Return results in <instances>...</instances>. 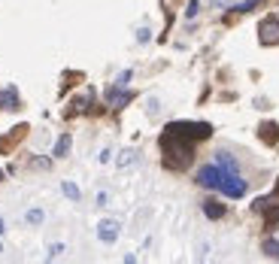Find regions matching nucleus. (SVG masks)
I'll return each instance as SVG.
<instances>
[{
	"label": "nucleus",
	"instance_id": "1",
	"mask_svg": "<svg viewBox=\"0 0 279 264\" xmlns=\"http://www.w3.org/2000/svg\"><path fill=\"white\" fill-rule=\"evenodd\" d=\"M161 149H164V155H167V158H164V161H167V167L182 170V167H188V164H191L194 146H191V140H188V137L167 131V134L161 137Z\"/></svg>",
	"mask_w": 279,
	"mask_h": 264
},
{
	"label": "nucleus",
	"instance_id": "2",
	"mask_svg": "<svg viewBox=\"0 0 279 264\" xmlns=\"http://www.w3.org/2000/svg\"><path fill=\"white\" fill-rule=\"evenodd\" d=\"M167 131L182 134V137H188V140H207V137L213 134V128H210L207 122H173V125H167Z\"/></svg>",
	"mask_w": 279,
	"mask_h": 264
},
{
	"label": "nucleus",
	"instance_id": "3",
	"mask_svg": "<svg viewBox=\"0 0 279 264\" xmlns=\"http://www.w3.org/2000/svg\"><path fill=\"white\" fill-rule=\"evenodd\" d=\"M219 192H222V195H228V198H243V195H246V182H243L237 173H225V176H222Z\"/></svg>",
	"mask_w": 279,
	"mask_h": 264
},
{
	"label": "nucleus",
	"instance_id": "4",
	"mask_svg": "<svg viewBox=\"0 0 279 264\" xmlns=\"http://www.w3.org/2000/svg\"><path fill=\"white\" fill-rule=\"evenodd\" d=\"M222 176H225V170H222L219 164H210V167H201L197 182H201L204 188H219V185H222Z\"/></svg>",
	"mask_w": 279,
	"mask_h": 264
},
{
	"label": "nucleus",
	"instance_id": "5",
	"mask_svg": "<svg viewBox=\"0 0 279 264\" xmlns=\"http://www.w3.org/2000/svg\"><path fill=\"white\" fill-rule=\"evenodd\" d=\"M258 33H261V43H264V46L279 43V21L273 18V15H267V18L258 24Z\"/></svg>",
	"mask_w": 279,
	"mask_h": 264
},
{
	"label": "nucleus",
	"instance_id": "6",
	"mask_svg": "<svg viewBox=\"0 0 279 264\" xmlns=\"http://www.w3.org/2000/svg\"><path fill=\"white\" fill-rule=\"evenodd\" d=\"M118 222L115 219H103L100 225H97V237L103 240V243H115V237H118Z\"/></svg>",
	"mask_w": 279,
	"mask_h": 264
},
{
	"label": "nucleus",
	"instance_id": "7",
	"mask_svg": "<svg viewBox=\"0 0 279 264\" xmlns=\"http://www.w3.org/2000/svg\"><path fill=\"white\" fill-rule=\"evenodd\" d=\"M131 91H118V88H109V94H106V100H109V106L112 109H122L125 103H131Z\"/></svg>",
	"mask_w": 279,
	"mask_h": 264
},
{
	"label": "nucleus",
	"instance_id": "8",
	"mask_svg": "<svg viewBox=\"0 0 279 264\" xmlns=\"http://www.w3.org/2000/svg\"><path fill=\"white\" fill-rule=\"evenodd\" d=\"M261 140H264L267 146H273V143L279 140V128L273 125V122H264V125H261Z\"/></svg>",
	"mask_w": 279,
	"mask_h": 264
},
{
	"label": "nucleus",
	"instance_id": "9",
	"mask_svg": "<svg viewBox=\"0 0 279 264\" xmlns=\"http://www.w3.org/2000/svg\"><path fill=\"white\" fill-rule=\"evenodd\" d=\"M216 164H219L225 173H237V161H234L228 152H216Z\"/></svg>",
	"mask_w": 279,
	"mask_h": 264
},
{
	"label": "nucleus",
	"instance_id": "10",
	"mask_svg": "<svg viewBox=\"0 0 279 264\" xmlns=\"http://www.w3.org/2000/svg\"><path fill=\"white\" fill-rule=\"evenodd\" d=\"M204 213H207V219H222L225 216V207L216 204V201H204Z\"/></svg>",
	"mask_w": 279,
	"mask_h": 264
},
{
	"label": "nucleus",
	"instance_id": "11",
	"mask_svg": "<svg viewBox=\"0 0 279 264\" xmlns=\"http://www.w3.org/2000/svg\"><path fill=\"white\" fill-rule=\"evenodd\" d=\"M264 255H270V258H279V234H270V237L264 240Z\"/></svg>",
	"mask_w": 279,
	"mask_h": 264
},
{
	"label": "nucleus",
	"instance_id": "12",
	"mask_svg": "<svg viewBox=\"0 0 279 264\" xmlns=\"http://www.w3.org/2000/svg\"><path fill=\"white\" fill-rule=\"evenodd\" d=\"M0 103H3L6 109H18V97H15V91H12V88L3 91V94H0Z\"/></svg>",
	"mask_w": 279,
	"mask_h": 264
},
{
	"label": "nucleus",
	"instance_id": "13",
	"mask_svg": "<svg viewBox=\"0 0 279 264\" xmlns=\"http://www.w3.org/2000/svg\"><path fill=\"white\" fill-rule=\"evenodd\" d=\"M67 149H70V134H64V137L55 143V155L61 158V155H67Z\"/></svg>",
	"mask_w": 279,
	"mask_h": 264
},
{
	"label": "nucleus",
	"instance_id": "14",
	"mask_svg": "<svg viewBox=\"0 0 279 264\" xmlns=\"http://www.w3.org/2000/svg\"><path fill=\"white\" fill-rule=\"evenodd\" d=\"M61 188H64V195H67V198H70V201H79V188H76V185H73V182H64V185H61Z\"/></svg>",
	"mask_w": 279,
	"mask_h": 264
},
{
	"label": "nucleus",
	"instance_id": "15",
	"mask_svg": "<svg viewBox=\"0 0 279 264\" xmlns=\"http://www.w3.org/2000/svg\"><path fill=\"white\" fill-rule=\"evenodd\" d=\"M258 3H261V0H246V3H237L234 9H237V12H252V9H255Z\"/></svg>",
	"mask_w": 279,
	"mask_h": 264
},
{
	"label": "nucleus",
	"instance_id": "16",
	"mask_svg": "<svg viewBox=\"0 0 279 264\" xmlns=\"http://www.w3.org/2000/svg\"><path fill=\"white\" fill-rule=\"evenodd\" d=\"M131 161H134V152H131V149H128V152H122V155H118V167H128V164H131Z\"/></svg>",
	"mask_w": 279,
	"mask_h": 264
},
{
	"label": "nucleus",
	"instance_id": "17",
	"mask_svg": "<svg viewBox=\"0 0 279 264\" xmlns=\"http://www.w3.org/2000/svg\"><path fill=\"white\" fill-rule=\"evenodd\" d=\"M197 9H201V0H188V9H185V15H188V18H194V15H197Z\"/></svg>",
	"mask_w": 279,
	"mask_h": 264
},
{
	"label": "nucleus",
	"instance_id": "18",
	"mask_svg": "<svg viewBox=\"0 0 279 264\" xmlns=\"http://www.w3.org/2000/svg\"><path fill=\"white\" fill-rule=\"evenodd\" d=\"M27 222H30V225H39V222H43V213H39V210H30V213H27Z\"/></svg>",
	"mask_w": 279,
	"mask_h": 264
},
{
	"label": "nucleus",
	"instance_id": "19",
	"mask_svg": "<svg viewBox=\"0 0 279 264\" xmlns=\"http://www.w3.org/2000/svg\"><path fill=\"white\" fill-rule=\"evenodd\" d=\"M128 82H131V70H125V73L118 76V85H115V88H122V85H128Z\"/></svg>",
	"mask_w": 279,
	"mask_h": 264
},
{
	"label": "nucleus",
	"instance_id": "20",
	"mask_svg": "<svg viewBox=\"0 0 279 264\" xmlns=\"http://www.w3.org/2000/svg\"><path fill=\"white\" fill-rule=\"evenodd\" d=\"M234 0H213V9H225V6H231Z\"/></svg>",
	"mask_w": 279,
	"mask_h": 264
},
{
	"label": "nucleus",
	"instance_id": "21",
	"mask_svg": "<svg viewBox=\"0 0 279 264\" xmlns=\"http://www.w3.org/2000/svg\"><path fill=\"white\" fill-rule=\"evenodd\" d=\"M0 234H3V219H0Z\"/></svg>",
	"mask_w": 279,
	"mask_h": 264
},
{
	"label": "nucleus",
	"instance_id": "22",
	"mask_svg": "<svg viewBox=\"0 0 279 264\" xmlns=\"http://www.w3.org/2000/svg\"><path fill=\"white\" fill-rule=\"evenodd\" d=\"M0 179H3V173H0Z\"/></svg>",
	"mask_w": 279,
	"mask_h": 264
},
{
	"label": "nucleus",
	"instance_id": "23",
	"mask_svg": "<svg viewBox=\"0 0 279 264\" xmlns=\"http://www.w3.org/2000/svg\"><path fill=\"white\" fill-rule=\"evenodd\" d=\"M0 252H3V249H0Z\"/></svg>",
	"mask_w": 279,
	"mask_h": 264
}]
</instances>
